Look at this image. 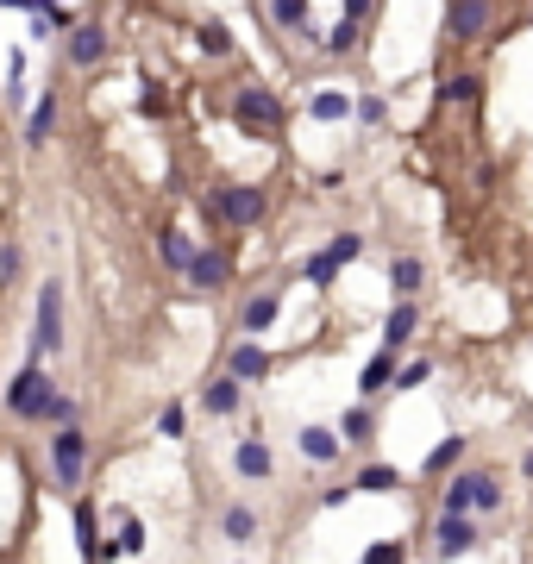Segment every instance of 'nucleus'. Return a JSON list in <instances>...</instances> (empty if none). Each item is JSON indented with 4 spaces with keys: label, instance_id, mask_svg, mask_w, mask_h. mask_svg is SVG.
Returning a JSON list of instances; mask_svg holds the SVG:
<instances>
[{
    "label": "nucleus",
    "instance_id": "obj_1",
    "mask_svg": "<svg viewBox=\"0 0 533 564\" xmlns=\"http://www.w3.org/2000/svg\"><path fill=\"white\" fill-rule=\"evenodd\" d=\"M207 214H220L233 232H251L264 220V188H239V182H220L214 195H207Z\"/></svg>",
    "mask_w": 533,
    "mask_h": 564
},
{
    "label": "nucleus",
    "instance_id": "obj_2",
    "mask_svg": "<svg viewBox=\"0 0 533 564\" xmlns=\"http://www.w3.org/2000/svg\"><path fill=\"white\" fill-rule=\"evenodd\" d=\"M82 458H88V433L76 420H63L51 433V464H57V489H76L82 483Z\"/></svg>",
    "mask_w": 533,
    "mask_h": 564
},
{
    "label": "nucleus",
    "instance_id": "obj_3",
    "mask_svg": "<svg viewBox=\"0 0 533 564\" xmlns=\"http://www.w3.org/2000/svg\"><path fill=\"white\" fill-rule=\"evenodd\" d=\"M490 26H496V0H452V7H446V32L458 44L490 38Z\"/></svg>",
    "mask_w": 533,
    "mask_h": 564
},
{
    "label": "nucleus",
    "instance_id": "obj_4",
    "mask_svg": "<svg viewBox=\"0 0 533 564\" xmlns=\"http://www.w3.org/2000/svg\"><path fill=\"white\" fill-rule=\"evenodd\" d=\"M233 120H239V126H258V132H276V126H283V101H276L270 88L245 82L239 101H233Z\"/></svg>",
    "mask_w": 533,
    "mask_h": 564
},
{
    "label": "nucleus",
    "instance_id": "obj_5",
    "mask_svg": "<svg viewBox=\"0 0 533 564\" xmlns=\"http://www.w3.org/2000/svg\"><path fill=\"white\" fill-rule=\"evenodd\" d=\"M502 502V483L496 477H483V470H471V477H452L446 483V508L458 514H471V508H496Z\"/></svg>",
    "mask_w": 533,
    "mask_h": 564
},
{
    "label": "nucleus",
    "instance_id": "obj_6",
    "mask_svg": "<svg viewBox=\"0 0 533 564\" xmlns=\"http://www.w3.org/2000/svg\"><path fill=\"white\" fill-rule=\"evenodd\" d=\"M44 402H51V376H44L38 364H26V370H19L13 383H7V408H13V414H26V420H38Z\"/></svg>",
    "mask_w": 533,
    "mask_h": 564
},
{
    "label": "nucleus",
    "instance_id": "obj_7",
    "mask_svg": "<svg viewBox=\"0 0 533 564\" xmlns=\"http://www.w3.org/2000/svg\"><path fill=\"white\" fill-rule=\"evenodd\" d=\"M38 351H63V282H44L38 289V333H32Z\"/></svg>",
    "mask_w": 533,
    "mask_h": 564
},
{
    "label": "nucleus",
    "instance_id": "obj_8",
    "mask_svg": "<svg viewBox=\"0 0 533 564\" xmlns=\"http://www.w3.org/2000/svg\"><path fill=\"white\" fill-rule=\"evenodd\" d=\"M433 546H439V558H465V552L477 546V527H471V514L446 508V514H439V527H433Z\"/></svg>",
    "mask_w": 533,
    "mask_h": 564
},
{
    "label": "nucleus",
    "instance_id": "obj_9",
    "mask_svg": "<svg viewBox=\"0 0 533 564\" xmlns=\"http://www.w3.org/2000/svg\"><path fill=\"white\" fill-rule=\"evenodd\" d=\"M182 276H189L195 289H226V276H233V264H226L220 251H195V257H189V270H182Z\"/></svg>",
    "mask_w": 533,
    "mask_h": 564
},
{
    "label": "nucleus",
    "instance_id": "obj_10",
    "mask_svg": "<svg viewBox=\"0 0 533 564\" xmlns=\"http://www.w3.org/2000/svg\"><path fill=\"white\" fill-rule=\"evenodd\" d=\"M101 57H107V32L101 26H69V63L95 69Z\"/></svg>",
    "mask_w": 533,
    "mask_h": 564
},
{
    "label": "nucleus",
    "instance_id": "obj_11",
    "mask_svg": "<svg viewBox=\"0 0 533 564\" xmlns=\"http://www.w3.org/2000/svg\"><path fill=\"white\" fill-rule=\"evenodd\" d=\"M301 452L314 464H327V458H339V433L333 427H301Z\"/></svg>",
    "mask_w": 533,
    "mask_h": 564
},
{
    "label": "nucleus",
    "instance_id": "obj_12",
    "mask_svg": "<svg viewBox=\"0 0 533 564\" xmlns=\"http://www.w3.org/2000/svg\"><path fill=\"white\" fill-rule=\"evenodd\" d=\"M201 408H207V414H233V408H239V376H220V383H207Z\"/></svg>",
    "mask_w": 533,
    "mask_h": 564
},
{
    "label": "nucleus",
    "instance_id": "obj_13",
    "mask_svg": "<svg viewBox=\"0 0 533 564\" xmlns=\"http://www.w3.org/2000/svg\"><path fill=\"white\" fill-rule=\"evenodd\" d=\"M414 326H421V314H414L408 301H402V308L383 320V345H389V351H396V345H408V339H414Z\"/></svg>",
    "mask_w": 533,
    "mask_h": 564
},
{
    "label": "nucleus",
    "instance_id": "obj_14",
    "mask_svg": "<svg viewBox=\"0 0 533 564\" xmlns=\"http://www.w3.org/2000/svg\"><path fill=\"white\" fill-rule=\"evenodd\" d=\"M389 383H396V358H389V351H377V358L364 364V376H358V389H364V395H377V389H389Z\"/></svg>",
    "mask_w": 533,
    "mask_h": 564
},
{
    "label": "nucleus",
    "instance_id": "obj_15",
    "mask_svg": "<svg viewBox=\"0 0 533 564\" xmlns=\"http://www.w3.org/2000/svg\"><path fill=\"white\" fill-rule=\"evenodd\" d=\"M421 276H427L421 257H396V264H389V282H396V295H414V289H421Z\"/></svg>",
    "mask_w": 533,
    "mask_h": 564
},
{
    "label": "nucleus",
    "instance_id": "obj_16",
    "mask_svg": "<svg viewBox=\"0 0 533 564\" xmlns=\"http://www.w3.org/2000/svg\"><path fill=\"white\" fill-rule=\"evenodd\" d=\"M233 376H239V383H245V376L258 383V376H270V358H264L258 345H239V351H233Z\"/></svg>",
    "mask_w": 533,
    "mask_h": 564
},
{
    "label": "nucleus",
    "instance_id": "obj_17",
    "mask_svg": "<svg viewBox=\"0 0 533 564\" xmlns=\"http://www.w3.org/2000/svg\"><path fill=\"white\" fill-rule=\"evenodd\" d=\"M51 132H57V101H38L32 120H26V145H44Z\"/></svg>",
    "mask_w": 533,
    "mask_h": 564
},
{
    "label": "nucleus",
    "instance_id": "obj_18",
    "mask_svg": "<svg viewBox=\"0 0 533 564\" xmlns=\"http://www.w3.org/2000/svg\"><path fill=\"white\" fill-rule=\"evenodd\" d=\"M358 32H364V19H352V13H345L339 26L327 32V51H333V57H345V51H358Z\"/></svg>",
    "mask_w": 533,
    "mask_h": 564
},
{
    "label": "nucleus",
    "instance_id": "obj_19",
    "mask_svg": "<svg viewBox=\"0 0 533 564\" xmlns=\"http://www.w3.org/2000/svg\"><path fill=\"white\" fill-rule=\"evenodd\" d=\"M233 464H239V477H270V452H264V445H258V439H245Z\"/></svg>",
    "mask_w": 533,
    "mask_h": 564
},
{
    "label": "nucleus",
    "instance_id": "obj_20",
    "mask_svg": "<svg viewBox=\"0 0 533 564\" xmlns=\"http://www.w3.org/2000/svg\"><path fill=\"white\" fill-rule=\"evenodd\" d=\"M477 94H483V82L471 76V69H465V76H446V82H439V101H477Z\"/></svg>",
    "mask_w": 533,
    "mask_h": 564
},
{
    "label": "nucleus",
    "instance_id": "obj_21",
    "mask_svg": "<svg viewBox=\"0 0 533 564\" xmlns=\"http://www.w3.org/2000/svg\"><path fill=\"white\" fill-rule=\"evenodd\" d=\"M251 533H258V514H251V508H226V539H233V546H245Z\"/></svg>",
    "mask_w": 533,
    "mask_h": 564
},
{
    "label": "nucleus",
    "instance_id": "obj_22",
    "mask_svg": "<svg viewBox=\"0 0 533 564\" xmlns=\"http://www.w3.org/2000/svg\"><path fill=\"white\" fill-rule=\"evenodd\" d=\"M270 320H276V295H258V301H245V333H264Z\"/></svg>",
    "mask_w": 533,
    "mask_h": 564
},
{
    "label": "nucleus",
    "instance_id": "obj_23",
    "mask_svg": "<svg viewBox=\"0 0 533 564\" xmlns=\"http://www.w3.org/2000/svg\"><path fill=\"white\" fill-rule=\"evenodd\" d=\"M76 533H82V552H88V558H101V539H95V508H88V502H76Z\"/></svg>",
    "mask_w": 533,
    "mask_h": 564
},
{
    "label": "nucleus",
    "instance_id": "obj_24",
    "mask_svg": "<svg viewBox=\"0 0 533 564\" xmlns=\"http://www.w3.org/2000/svg\"><path fill=\"white\" fill-rule=\"evenodd\" d=\"M189 257H195V245L182 239V232H164V264L170 270H189Z\"/></svg>",
    "mask_w": 533,
    "mask_h": 564
},
{
    "label": "nucleus",
    "instance_id": "obj_25",
    "mask_svg": "<svg viewBox=\"0 0 533 564\" xmlns=\"http://www.w3.org/2000/svg\"><path fill=\"white\" fill-rule=\"evenodd\" d=\"M352 483H358V489H396L402 477H396V470H389V464H370V470H358Z\"/></svg>",
    "mask_w": 533,
    "mask_h": 564
},
{
    "label": "nucleus",
    "instance_id": "obj_26",
    "mask_svg": "<svg viewBox=\"0 0 533 564\" xmlns=\"http://www.w3.org/2000/svg\"><path fill=\"white\" fill-rule=\"evenodd\" d=\"M458 458H465V439H446V445H433V452H427V470H446V464H458Z\"/></svg>",
    "mask_w": 533,
    "mask_h": 564
},
{
    "label": "nucleus",
    "instance_id": "obj_27",
    "mask_svg": "<svg viewBox=\"0 0 533 564\" xmlns=\"http://www.w3.org/2000/svg\"><path fill=\"white\" fill-rule=\"evenodd\" d=\"M301 276H308V282H333V276H339V264H333V251H314L308 264H301Z\"/></svg>",
    "mask_w": 533,
    "mask_h": 564
},
{
    "label": "nucleus",
    "instance_id": "obj_28",
    "mask_svg": "<svg viewBox=\"0 0 533 564\" xmlns=\"http://www.w3.org/2000/svg\"><path fill=\"white\" fill-rule=\"evenodd\" d=\"M345 113H352L345 94H314V120H345Z\"/></svg>",
    "mask_w": 533,
    "mask_h": 564
},
{
    "label": "nucleus",
    "instance_id": "obj_29",
    "mask_svg": "<svg viewBox=\"0 0 533 564\" xmlns=\"http://www.w3.org/2000/svg\"><path fill=\"white\" fill-rule=\"evenodd\" d=\"M339 439H352V445H364V439H370V414H364V408H352V414L339 420Z\"/></svg>",
    "mask_w": 533,
    "mask_h": 564
},
{
    "label": "nucleus",
    "instance_id": "obj_30",
    "mask_svg": "<svg viewBox=\"0 0 533 564\" xmlns=\"http://www.w3.org/2000/svg\"><path fill=\"white\" fill-rule=\"evenodd\" d=\"M201 51L207 57H226V51H233V32H226V26H201Z\"/></svg>",
    "mask_w": 533,
    "mask_h": 564
},
{
    "label": "nucleus",
    "instance_id": "obj_31",
    "mask_svg": "<svg viewBox=\"0 0 533 564\" xmlns=\"http://www.w3.org/2000/svg\"><path fill=\"white\" fill-rule=\"evenodd\" d=\"M38 420H57V427H63V420H76V402H69V395H57V389H51V402L38 408Z\"/></svg>",
    "mask_w": 533,
    "mask_h": 564
},
{
    "label": "nucleus",
    "instance_id": "obj_32",
    "mask_svg": "<svg viewBox=\"0 0 533 564\" xmlns=\"http://www.w3.org/2000/svg\"><path fill=\"white\" fill-rule=\"evenodd\" d=\"M327 251H333V264H352V257L364 251V239H358V232H339V239H333Z\"/></svg>",
    "mask_w": 533,
    "mask_h": 564
},
{
    "label": "nucleus",
    "instance_id": "obj_33",
    "mask_svg": "<svg viewBox=\"0 0 533 564\" xmlns=\"http://www.w3.org/2000/svg\"><path fill=\"white\" fill-rule=\"evenodd\" d=\"M182 427H189V414H182L176 402H170L164 414H157V433H164V439H182Z\"/></svg>",
    "mask_w": 533,
    "mask_h": 564
},
{
    "label": "nucleus",
    "instance_id": "obj_34",
    "mask_svg": "<svg viewBox=\"0 0 533 564\" xmlns=\"http://www.w3.org/2000/svg\"><path fill=\"white\" fill-rule=\"evenodd\" d=\"M19 264H26V251H19V245H0V289L19 276Z\"/></svg>",
    "mask_w": 533,
    "mask_h": 564
},
{
    "label": "nucleus",
    "instance_id": "obj_35",
    "mask_svg": "<svg viewBox=\"0 0 533 564\" xmlns=\"http://www.w3.org/2000/svg\"><path fill=\"white\" fill-rule=\"evenodd\" d=\"M276 19L283 26H308V0H276Z\"/></svg>",
    "mask_w": 533,
    "mask_h": 564
},
{
    "label": "nucleus",
    "instance_id": "obj_36",
    "mask_svg": "<svg viewBox=\"0 0 533 564\" xmlns=\"http://www.w3.org/2000/svg\"><path fill=\"white\" fill-rule=\"evenodd\" d=\"M427 376H433V364H427V358H414L408 370H396V383H402V389H414V383H427Z\"/></svg>",
    "mask_w": 533,
    "mask_h": 564
},
{
    "label": "nucleus",
    "instance_id": "obj_37",
    "mask_svg": "<svg viewBox=\"0 0 533 564\" xmlns=\"http://www.w3.org/2000/svg\"><path fill=\"white\" fill-rule=\"evenodd\" d=\"M138 546H145V527H138V521H126V533H120V552H138Z\"/></svg>",
    "mask_w": 533,
    "mask_h": 564
},
{
    "label": "nucleus",
    "instance_id": "obj_38",
    "mask_svg": "<svg viewBox=\"0 0 533 564\" xmlns=\"http://www.w3.org/2000/svg\"><path fill=\"white\" fill-rule=\"evenodd\" d=\"M138 107H145V113H164V88H157V82H151L145 94H138Z\"/></svg>",
    "mask_w": 533,
    "mask_h": 564
},
{
    "label": "nucleus",
    "instance_id": "obj_39",
    "mask_svg": "<svg viewBox=\"0 0 533 564\" xmlns=\"http://www.w3.org/2000/svg\"><path fill=\"white\" fill-rule=\"evenodd\" d=\"M345 13H352V19H364V13H370V0H345Z\"/></svg>",
    "mask_w": 533,
    "mask_h": 564
},
{
    "label": "nucleus",
    "instance_id": "obj_40",
    "mask_svg": "<svg viewBox=\"0 0 533 564\" xmlns=\"http://www.w3.org/2000/svg\"><path fill=\"white\" fill-rule=\"evenodd\" d=\"M0 7H32V0H0Z\"/></svg>",
    "mask_w": 533,
    "mask_h": 564
}]
</instances>
